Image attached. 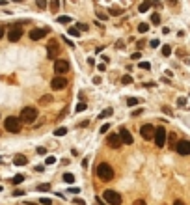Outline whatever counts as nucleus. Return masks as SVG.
<instances>
[{
	"label": "nucleus",
	"instance_id": "nucleus-19",
	"mask_svg": "<svg viewBox=\"0 0 190 205\" xmlns=\"http://www.w3.org/2000/svg\"><path fill=\"white\" fill-rule=\"evenodd\" d=\"M22 181H24V175H21V174H19V175H15L13 179H11V183H13V185H21Z\"/></svg>",
	"mask_w": 190,
	"mask_h": 205
},
{
	"label": "nucleus",
	"instance_id": "nucleus-10",
	"mask_svg": "<svg viewBox=\"0 0 190 205\" xmlns=\"http://www.w3.org/2000/svg\"><path fill=\"white\" fill-rule=\"evenodd\" d=\"M54 71L58 75L67 73V71H69V62H67V60H56L54 62Z\"/></svg>",
	"mask_w": 190,
	"mask_h": 205
},
{
	"label": "nucleus",
	"instance_id": "nucleus-5",
	"mask_svg": "<svg viewBox=\"0 0 190 205\" xmlns=\"http://www.w3.org/2000/svg\"><path fill=\"white\" fill-rule=\"evenodd\" d=\"M166 138H168V134H166V129L164 127H159V129H155V146L156 147H162L164 144H166Z\"/></svg>",
	"mask_w": 190,
	"mask_h": 205
},
{
	"label": "nucleus",
	"instance_id": "nucleus-3",
	"mask_svg": "<svg viewBox=\"0 0 190 205\" xmlns=\"http://www.w3.org/2000/svg\"><path fill=\"white\" fill-rule=\"evenodd\" d=\"M21 127H22V121L19 120V117H13V116L6 117V121H4V129H6L8 133H19V131H21Z\"/></svg>",
	"mask_w": 190,
	"mask_h": 205
},
{
	"label": "nucleus",
	"instance_id": "nucleus-37",
	"mask_svg": "<svg viewBox=\"0 0 190 205\" xmlns=\"http://www.w3.org/2000/svg\"><path fill=\"white\" fill-rule=\"evenodd\" d=\"M52 203V200H49V198H41V205H50Z\"/></svg>",
	"mask_w": 190,
	"mask_h": 205
},
{
	"label": "nucleus",
	"instance_id": "nucleus-48",
	"mask_svg": "<svg viewBox=\"0 0 190 205\" xmlns=\"http://www.w3.org/2000/svg\"><path fill=\"white\" fill-rule=\"evenodd\" d=\"M4 36V26H0V37Z\"/></svg>",
	"mask_w": 190,
	"mask_h": 205
},
{
	"label": "nucleus",
	"instance_id": "nucleus-26",
	"mask_svg": "<svg viewBox=\"0 0 190 205\" xmlns=\"http://www.w3.org/2000/svg\"><path fill=\"white\" fill-rule=\"evenodd\" d=\"M138 30H140V32H143V34H145V32L149 30V24H147V23H140V24H138Z\"/></svg>",
	"mask_w": 190,
	"mask_h": 205
},
{
	"label": "nucleus",
	"instance_id": "nucleus-6",
	"mask_svg": "<svg viewBox=\"0 0 190 205\" xmlns=\"http://www.w3.org/2000/svg\"><path fill=\"white\" fill-rule=\"evenodd\" d=\"M21 36H22V28H21V24H13V26L9 28V32H8V39H9V41H19Z\"/></svg>",
	"mask_w": 190,
	"mask_h": 205
},
{
	"label": "nucleus",
	"instance_id": "nucleus-7",
	"mask_svg": "<svg viewBox=\"0 0 190 205\" xmlns=\"http://www.w3.org/2000/svg\"><path fill=\"white\" fill-rule=\"evenodd\" d=\"M175 151L179 155H190V142L188 140H179L175 144Z\"/></svg>",
	"mask_w": 190,
	"mask_h": 205
},
{
	"label": "nucleus",
	"instance_id": "nucleus-36",
	"mask_svg": "<svg viewBox=\"0 0 190 205\" xmlns=\"http://www.w3.org/2000/svg\"><path fill=\"white\" fill-rule=\"evenodd\" d=\"M110 13H112V15H119L121 9H118V8H110Z\"/></svg>",
	"mask_w": 190,
	"mask_h": 205
},
{
	"label": "nucleus",
	"instance_id": "nucleus-45",
	"mask_svg": "<svg viewBox=\"0 0 190 205\" xmlns=\"http://www.w3.org/2000/svg\"><path fill=\"white\" fill-rule=\"evenodd\" d=\"M63 41H65V43H67V45H69V47H75V45H73V41H71V39H67V37H63Z\"/></svg>",
	"mask_w": 190,
	"mask_h": 205
},
{
	"label": "nucleus",
	"instance_id": "nucleus-31",
	"mask_svg": "<svg viewBox=\"0 0 190 205\" xmlns=\"http://www.w3.org/2000/svg\"><path fill=\"white\" fill-rule=\"evenodd\" d=\"M86 110V103H78L76 104V112H84Z\"/></svg>",
	"mask_w": 190,
	"mask_h": 205
},
{
	"label": "nucleus",
	"instance_id": "nucleus-24",
	"mask_svg": "<svg viewBox=\"0 0 190 205\" xmlns=\"http://www.w3.org/2000/svg\"><path fill=\"white\" fill-rule=\"evenodd\" d=\"M140 103V99H136V97H129V99H127V104L129 106H134V104H138Z\"/></svg>",
	"mask_w": 190,
	"mask_h": 205
},
{
	"label": "nucleus",
	"instance_id": "nucleus-42",
	"mask_svg": "<svg viewBox=\"0 0 190 205\" xmlns=\"http://www.w3.org/2000/svg\"><path fill=\"white\" fill-rule=\"evenodd\" d=\"M37 153L39 155H45V153H47V149H45V147H37Z\"/></svg>",
	"mask_w": 190,
	"mask_h": 205
},
{
	"label": "nucleus",
	"instance_id": "nucleus-16",
	"mask_svg": "<svg viewBox=\"0 0 190 205\" xmlns=\"http://www.w3.org/2000/svg\"><path fill=\"white\" fill-rule=\"evenodd\" d=\"M149 8H151V2H149V0H145V2H142V4H140L138 11H140V13H145V11H147Z\"/></svg>",
	"mask_w": 190,
	"mask_h": 205
},
{
	"label": "nucleus",
	"instance_id": "nucleus-46",
	"mask_svg": "<svg viewBox=\"0 0 190 205\" xmlns=\"http://www.w3.org/2000/svg\"><path fill=\"white\" fill-rule=\"evenodd\" d=\"M151 6H160V0H151Z\"/></svg>",
	"mask_w": 190,
	"mask_h": 205
},
{
	"label": "nucleus",
	"instance_id": "nucleus-49",
	"mask_svg": "<svg viewBox=\"0 0 190 205\" xmlns=\"http://www.w3.org/2000/svg\"><path fill=\"white\" fill-rule=\"evenodd\" d=\"M0 164H2V157H0Z\"/></svg>",
	"mask_w": 190,
	"mask_h": 205
},
{
	"label": "nucleus",
	"instance_id": "nucleus-17",
	"mask_svg": "<svg viewBox=\"0 0 190 205\" xmlns=\"http://www.w3.org/2000/svg\"><path fill=\"white\" fill-rule=\"evenodd\" d=\"M60 9V0H50V11L56 13Z\"/></svg>",
	"mask_w": 190,
	"mask_h": 205
},
{
	"label": "nucleus",
	"instance_id": "nucleus-11",
	"mask_svg": "<svg viewBox=\"0 0 190 205\" xmlns=\"http://www.w3.org/2000/svg\"><path fill=\"white\" fill-rule=\"evenodd\" d=\"M67 86V78L65 77H54L52 82H50V88L52 90H63Z\"/></svg>",
	"mask_w": 190,
	"mask_h": 205
},
{
	"label": "nucleus",
	"instance_id": "nucleus-9",
	"mask_svg": "<svg viewBox=\"0 0 190 205\" xmlns=\"http://www.w3.org/2000/svg\"><path fill=\"white\" fill-rule=\"evenodd\" d=\"M140 134L143 140H153L155 138V127L153 125H142L140 127Z\"/></svg>",
	"mask_w": 190,
	"mask_h": 205
},
{
	"label": "nucleus",
	"instance_id": "nucleus-15",
	"mask_svg": "<svg viewBox=\"0 0 190 205\" xmlns=\"http://www.w3.org/2000/svg\"><path fill=\"white\" fill-rule=\"evenodd\" d=\"M13 164H15V166H24V164H26V157H24V155H15Z\"/></svg>",
	"mask_w": 190,
	"mask_h": 205
},
{
	"label": "nucleus",
	"instance_id": "nucleus-29",
	"mask_svg": "<svg viewBox=\"0 0 190 205\" xmlns=\"http://www.w3.org/2000/svg\"><path fill=\"white\" fill-rule=\"evenodd\" d=\"M58 21L62 24H67V23H71V17H67V15H63V17H58Z\"/></svg>",
	"mask_w": 190,
	"mask_h": 205
},
{
	"label": "nucleus",
	"instance_id": "nucleus-23",
	"mask_svg": "<svg viewBox=\"0 0 190 205\" xmlns=\"http://www.w3.org/2000/svg\"><path fill=\"white\" fill-rule=\"evenodd\" d=\"M54 134L56 136H63V134H67V129L65 127H60V129H56V131H54Z\"/></svg>",
	"mask_w": 190,
	"mask_h": 205
},
{
	"label": "nucleus",
	"instance_id": "nucleus-38",
	"mask_svg": "<svg viewBox=\"0 0 190 205\" xmlns=\"http://www.w3.org/2000/svg\"><path fill=\"white\" fill-rule=\"evenodd\" d=\"M52 101V97L50 95H47V97H41V103H50Z\"/></svg>",
	"mask_w": 190,
	"mask_h": 205
},
{
	"label": "nucleus",
	"instance_id": "nucleus-39",
	"mask_svg": "<svg viewBox=\"0 0 190 205\" xmlns=\"http://www.w3.org/2000/svg\"><path fill=\"white\" fill-rule=\"evenodd\" d=\"M56 162V157H47V164H54Z\"/></svg>",
	"mask_w": 190,
	"mask_h": 205
},
{
	"label": "nucleus",
	"instance_id": "nucleus-20",
	"mask_svg": "<svg viewBox=\"0 0 190 205\" xmlns=\"http://www.w3.org/2000/svg\"><path fill=\"white\" fill-rule=\"evenodd\" d=\"M37 190H39V192H47V190H50V185H49V183H43V185H37Z\"/></svg>",
	"mask_w": 190,
	"mask_h": 205
},
{
	"label": "nucleus",
	"instance_id": "nucleus-30",
	"mask_svg": "<svg viewBox=\"0 0 190 205\" xmlns=\"http://www.w3.org/2000/svg\"><path fill=\"white\" fill-rule=\"evenodd\" d=\"M110 114H112V108H108V110H105L103 114H99V120H103V117H108Z\"/></svg>",
	"mask_w": 190,
	"mask_h": 205
},
{
	"label": "nucleus",
	"instance_id": "nucleus-28",
	"mask_svg": "<svg viewBox=\"0 0 190 205\" xmlns=\"http://www.w3.org/2000/svg\"><path fill=\"white\" fill-rule=\"evenodd\" d=\"M36 6L39 9H45V8H47V0H36Z\"/></svg>",
	"mask_w": 190,
	"mask_h": 205
},
{
	"label": "nucleus",
	"instance_id": "nucleus-25",
	"mask_svg": "<svg viewBox=\"0 0 190 205\" xmlns=\"http://www.w3.org/2000/svg\"><path fill=\"white\" fill-rule=\"evenodd\" d=\"M67 34H71V36L78 37V36H80V30H78V28H69V30H67Z\"/></svg>",
	"mask_w": 190,
	"mask_h": 205
},
{
	"label": "nucleus",
	"instance_id": "nucleus-2",
	"mask_svg": "<svg viewBox=\"0 0 190 205\" xmlns=\"http://www.w3.org/2000/svg\"><path fill=\"white\" fill-rule=\"evenodd\" d=\"M37 120V108L36 106H24L21 110V121L22 123H34Z\"/></svg>",
	"mask_w": 190,
	"mask_h": 205
},
{
	"label": "nucleus",
	"instance_id": "nucleus-1",
	"mask_svg": "<svg viewBox=\"0 0 190 205\" xmlns=\"http://www.w3.org/2000/svg\"><path fill=\"white\" fill-rule=\"evenodd\" d=\"M95 174L101 181H112L114 179V168H112L108 162H101L95 170Z\"/></svg>",
	"mask_w": 190,
	"mask_h": 205
},
{
	"label": "nucleus",
	"instance_id": "nucleus-44",
	"mask_svg": "<svg viewBox=\"0 0 190 205\" xmlns=\"http://www.w3.org/2000/svg\"><path fill=\"white\" fill-rule=\"evenodd\" d=\"M151 47H159V39H151Z\"/></svg>",
	"mask_w": 190,
	"mask_h": 205
},
{
	"label": "nucleus",
	"instance_id": "nucleus-43",
	"mask_svg": "<svg viewBox=\"0 0 190 205\" xmlns=\"http://www.w3.org/2000/svg\"><path fill=\"white\" fill-rule=\"evenodd\" d=\"M73 201H75V203H76V205H86V203H84V201H82V200H78V198H75V200H73Z\"/></svg>",
	"mask_w": 190,
	"mask_h": 205
},
{
	"label": "nucleus",
	"instance_id": "nucleus-32",
	"mask_svg": "<svg viewBox=\"0 0 190 205\" xmlns=\"http://www.w3.org/2000/svg\"><path fill=\"white\" fill-rule=\"evenodd\" d=\"M121 82H123V84H130V82H132V77H129V75H125V77L121 78Z\"/></svg>",
	"mask_w": 190,
	"mask_h": 205
},
{
	"label": "nucleus",
	"instance_id": "nucleus-40",
	"mask_svg": "<svg viewBox=\"0 0 190 205\" xmlns=\"http://www.w3.org/2000/svg\"><path fill=\"white\" fill-rule=\"evenodd\" d=\"M76 28H78V30H88V24H84V23H80V24H78V26H76Z\"/></svg>",
	"mask_w": 190,
	"mask_h": 205
},
{
	"label": "nucleus",
	"instance_id": "nucleus-14",
	"mask_svg": "<svg viewBox=\"0 0 190 205\" xmlns=\"http://www.w3.org/2000/svg\"><path fill=\"white\" fill-rule=\"evenodd\" d=\"M119 136H121V140H123V144H132V136H130V133L127 131L125 127L119 129Z\"/></svg>",
	"mask_w": 190,
	"mask_h": 205
},
{
	"label": "nucleus",
	"instance_id": "nucleus-35",
	"mask_svg": "<svg viewBox=\"0 0 190 205\" xmlns=\"http://www.w3.org/2000/svg\"><path fill=\"white\" fill-rule=\"evenodd\" d=\"M177 104H179V106H185V104H186V99H185V97H179V99H177Z\"/></svg>",
	"mask_w": 190,
	"mask_h": 205
},
{
	"label": "nucleus",
	"instance_id": "nucleus-18",
	"mask_svg": "<svg viewBox=\"0 0 190 205\" xmlns=\"http://www.w3.org/2000/svg\"><path fill=\"white\" fill-rule=\"evenodd\" d=\"M175 144H177V134H175V133H172V134H170V147H172V149H175Z\"/></svg>",
	"mask_w": 190,
	"mask_h": 205
},
{
	"label": "nucleus",
	"instance_id": "nucleus-41",
	"mask_svg": "<svg viewBox=\"0 0 190 205\" xmlns=\"http://www.w3.org/2000/svg\"><path fill=\"white\" fill-rule=\"evenodd\" d=\"M132 205H147V203H145V201H143V200H136V201H134V203H132Z\"/></svg>",
	"mask_w": 190,
	"mask_h": 205
},
{
	"label": "nucleus",
	"instance_id": "nucleus-47",
	"mask_svg": "<svg viewBox=\"0 0 190 205\" xmlns=\"http://www.w3.org/2000/svg\"><path fill=\"white\" fill-rule=\"evenodd\" d=\"M173 205H185V203H183L181 200H175V201H173Z\"/></svg>",
	"mask_w": 190,
	"mask_h": 205
},
{
	"label": "nucleus",
	"instance_id": "nucleus-12",
	"mask_svg": "<svg viewBox=\"0 0 190 205\" xmlns=\"http://www.w3.org/2000/svg\"><path fill=\"white\" fill-rule=\"evenodd\" d=\"M106 142H108V146H110V147L118 149V147L123 144V140H121V136H119V134H116V133H114V134H110V136L106 138Z\"/></svg>",
	"mask_w": 190,
	"mask_h": 205
},
{
	"label": "nucleus",
	"instance_id": "nucleus-33",
	"mask_svg": "<svg viewBox=\"0 0 190 205\" xmlns=\"http://www.w3.org/2000/svg\"><path fill=\"white\" fill-rule=\"evenodd\" d=\"M149 67H151L149 62H140V69H149Z\"/></svg>",
	"mask_w": 190,
	"mask_h": 205
},
{
	"label": "nucleus",
	"instance_id": "nucleus-21",
	"mask_svg": "<svg viewBox=\"0 0 190 205\" xmlns=\"http://www.w3.org/2000/svg\"><path fill=\"white\" fill-rule=\"evenodd\" d=\"M63 181H65V183H69V185H71V183L75 181V175H73V174H63Z\"/></svg>",
	"mask_w": 190,
	"mask_h": 205
},
{
	"label": "nucleus",
	"instance_id": "nucleus-22",
	"mask_svg": "<svg viewBox=\"0 0 190 205\" xmlns=\"http://www.w3.org/2000/svg\"><path fill=\"white\" fill-rule=\"evenodd\" d=\"M151 23H153V24H160V15H159V13H153V15H151Z\"/></svg>",
	"mask_w": 190,
	"mask_h": 205
},
{
	"label": "nucleus",
	"instance_id": "nucleus-8",
	"mask_svg": "<svg viewBox=\"0 0 190 205\" xmlns=\"http://www.w3.org/2000/svg\"><path fill=\"white\" fill-rule=\"evenodd\" d=\"M60 52V47H58V41L56 39H50L49 41V45H47V54L50 60H56V54Z\"/></svg>",
	"mask_w": 190,
	"mask_h": 205
},
{
	"label": "nucleus",
	"instance_id": "nucleus-4",
	"mask_svg": "<svg viewBox=\"0 0 190 205\" xmlns=\"http://www.w3.org/2000/svg\"><path fill=\"white\" fill-rule=\"evenodd\" d=\"M103 200H105L108 205H119V203H121V196H119L116 190H105Z\"/></svg>",
	"mask_w": 190,
	"mask_h": 205
},
{
	"label": "nucleus",
	"instance_id": "nucleus-27",
	"mask_svg": "<svg viewBox=\"0 0 190 205\" xmlns=\"http://www.w3.org/2000/svg\"><path fill=\"white\" fill-rule=\"evenodd\" d=\"M162 54H164V56H170V54H172V47H170V45H164V47H162Z\"/></svg>",
	"mask_w": 190,
	"mask_h": 205
},
{
	"label": "nucleus",
	"instance_id": "nucleus-13",
	"mask_svg": "<svg viewBox=\"0 0 190 205\" xmlns=\"http://www.w3.org/2000/svg\"><path fill=\"white\" fill-rule=\"evenodd\" d=\"M47 32H49V28H34V30L30 32V39L37 41V39H41V37L47 36Z\"/></svg>",
	"mask_w": 190,
	"mask_h": 205
},
{
	"label": "nucleus",
	"instance_id": "nucleus-50",
	"mask_svg": "<svg viewBox=\"0 0 190 205\" xmlns=\"http://www.w3.org/2000/svg\"><path fill=\"white\" fill-rule=\"evenodd\" d=\"M0 192H2V187H0Z\"/></svg>",
	"mask_w": 190,
	"mask_h": 205
},
{
	"label": "nucleus",
	"instance_id": "nucleus-34",
	"mask_svg": "<svg viewBox=\"0 0 190 205\" xmlns=\"http://www.w3.org/2000/svg\"><path fill=\"white\" fill-rule=\"evenodd\" d=\"M108 129H110V125H108V123H105L103 127H101V134H106V133H108Z\"/></svg>",
	"mask_w": 190,
	"mask_h": 205
}]
</instances>
